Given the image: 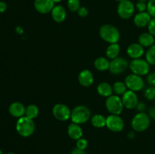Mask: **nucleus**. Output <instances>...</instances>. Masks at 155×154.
<instances>
[{
  "label": "nucleus",
  "instance_id": "cd10ccee",
  "mask_svg": "<svg viewBox=\"0 0 155 154\" xmlns=\"http://www.w3.org/2000/svg\"><path fill=\"white\" fill-rule=\"evenodd\" d=\"M68 9L72 12H77L80 6V0H68L67 2Z\"/></svg>",
  "mask_w": 155,
  "mask_h": 154
},
{
  "label": "nucleus",
  "instance_id": "f03ea898",
  "mask_svg": "<svg viewBox=\"0 0 155 154\" xmlns=\"http://www.w3.org/2000/svg\"><path fill=\"white\" fill-rule=\"evenodd\" d=\"M99 36L106 42L110 44L118 43L120 39V33L116 27L110 24H104L99 30Z\"/></svg>",
  "mask_w": 155,
  "mask_h": 154
},
{
  "label": "nucleus",
  "instance_id": "f704fd0d",
  "mask_svg": "<svg viewBox=\"0 0 155 154\" xmlns=\"http://www.w3.org/2000/svg\"><path fill=\"white\" fill-rule=\"evenodd\" d=\"M147 82L150 85V86H154L155 87V72L148 74Z\"/></svg>",
  "mask_w": 155,
  "mask_h": 154
},
{
  "label": "nucleus",
  "instance_id": "20e7f679",
  "mask_svg": "<svg viewBox=\"0 0 155 154\" xmlns=\"http://www.w3.org/2000/svg\"><path fill=\"white\" fill-rule=\"evenodd\" d=\"M151 124V118L145 113H139L134 116L131 122V126L135 131L142 132L148 128Z\"/></svg>",
  "mask_w": 155,
  "mask_h": 154
},
{
  "label": "nucleus",
  "instance_id": "6e6552de",
  "mask_svg": "<svg viewBox=\"0 0 155 154\" xmlns=\"http://www.w3.org/2000/svg\"><path fill=\"white\" fill-rule=\"evenodd\" d=\"M124 82H125L128 90L133 91L135 92L139 91L143 89L144 85H145V82H144L142 77L134 73L127 75Z\"/></svg>",
  "mask_w": 155,
  "mask_h": 154
},
{
  "label": "nucleus",
  "instance_id": "5701e85b",
  "mask_svg": "<svg viewBox=\"0 0 155 154\" xmlns=\"http://www.w3.org/2000/svg\"><path fill=\"white\" fill-rule=\"evenodd\" d=\"M94 66L98 71H106L109 69L110 66V61L108 59L104 57H100L95 59L94 61Z\"/></svg>",
  "mask_w": 155,
  "mask_h": 154
},
{
  "label": "nucleus",
  "instance_id": "4c0bfd02",
  "mask_svg": "<svg viewBox=\"0 0 155 154\" xmlns=\"http://www.w3.org/2000/svg\"><path fill=\"white\" fill-rule=\"evenodd\" d=\"M7 10V4L5 2L0 1V13H3Z\"/></svg>",
  "mask_w": 155,
  "mask_h": 154
},
{
  "label": "nucleus",
  "instance_id": "2f4dec72",
  "mask_svg": "<svg viewBox=\"0 0 155 154\" xmlns=\"http://www.w3.org/2000/svg\"><path fill=\"white\" fill-rule=\"evenodd\" d=\"M88 146V141L85 138H80L77 140V147L80 148L81 149H86V148Z\"/></svg>",
  "mask_w": 155,
  "mask_h": 154
},
{
  "label": "nucleus",
  "instance_id": "2eb2a0df",
  "mask_svg": "<svg viewBox=\"0 0 155 154\" xmlns=\"http://www.w3.org/2000/svg\"><path fill=\"white\" fill-rule=\"evenodd\" d=\"M151 16L148 14V11L145 12H139L138 14H136V16L134 17V19H133V21H134V24L136 27H140V28H142V27H148V24L151 21Z\"/></svg>",
  "mask_w": 155,
  "mask_h": 154
},
{
  "label": "nucleus",
  "instance_id": "7c9ffc66",
  "mask_svg": "<svg viewBox=\"0 0 155 154\" xmlns=\"http://www.w3.org/2000/svg\"><path fill=\"white\" fill-rule=\"evenodd\" d=\"M136 9L139 12H145L147 11V2H142V1H138V2L136 3Z\"/></svg>",
  "mask_w": 155,
  "mask_h": 154
},
{
  "label": "nucleus",
  "instance_id": "f257e3e1",
  "mask_svg": "<svg viewBox=\"0 0 155 154\" xmlns=\"http://www.w3.org/2000/svg\"><path fill=\"white\" fill-rule=\"evenodd\" d=\"M36 128L33 119L26 116L19 118L16 122V130L18 134L24 137H27L33 134Z\"/></svg>",
  "mask_w": 155,
  "mask_h": 154
},
{
  "label": "nucleus",
  "instance_id": "c03bdc74",
  "mask_svg": "<svg viewBox=\"0 0 155 154\" xmlns=\"http://www.w3.org/2000/svg\"><path fill=\"white\" fill-rule=\"evenodd\" d=\"M0 154H3V153H2V151L1 149H0Z\"/></svg>",
  "mask_w": 155,
  "mask_h": 154
},
{
  "label": "nucleus",
  "instance_id": "1a4fd4ad",
  "mask_svg": "<svg viewBox=\"0 0 155 154\" xmlns=\"http://www.w3.org/2000/svg\"><path fill=\"white\" fill-rule=\"evenodd\" d=\"M124 121L120 115L110 114L106 118V127L113 132H120L124 130Z\"/></svg>",
  "mask_w": 155,
  "mask_h": 154
},
{
  "label": "nucleus",
  "instance_id": "423d86ee",
  "mask_svg": "<svg viewBox=\"0 0 155 154\" xmlns=\"http://www.w3.org/2000/svg\"><path fill=\"white\" fill-rule=\"evenodd\" d=\"M105 107L107 111L113 115H120L123 112L124 106L122 99L118 95H113L107 98Z\"/></svg>",
  "mask_w": 155,
  "mask_h": 154
},
{
  "label": "nucleus",
  "instance_id": "c9c22d12",
  "mask_svg": "<svg viewBox=\"0 0 155 154\" xmlns=\"http://www.w3.org/2000/svg\"><path fill=\"white\" fill-rule=\"evenodd\" d=\"M136 108L139 113H143V112L145 110V109H146V104H145L144 102H142V101H141V102H139V103H138Z\"/></svg>",
  "mask_w": 155,
  "mask_h": 154
},
{
  "label": "nucleus",
  "instance_id": "aec40b11",
  "mask_svg": "<svg viewBox=\"0 0 155 154\" xmlns=\"http://www.w3.org/2000/svg\"><path fill=\"white\" fill-rule=\"evenodd\" d=\"M139 43L144 48H150L155 44V37L149 33H143L139 36Z\"/></svg>",
  "mask_w": 155,
  "mask_h": 154
},
{
  "label": "nucleus",
  "instance_id": "a18cd8bd",
  "mask_svg": "<svg viewBox=\"0 0 155 154\" xmlns=\"http://www.w3.org/2000/svg\"><path fill=\"white\" fill-rule=\"evenodd\" d=\"M7 154H15V153H13V152H8V153H7Z\"/></svg>",
  "mask_w": 155,
  "mask_h": 154
},
{
  "label": "nucleus",
  "instance_id": "9b49d317",
  "mask_svg": "<svg viewBox=\"0 0 155 154\" xmlns=\"http://www.w3.org/2000/svg\"><path fill=\"white\" fill-rule=\"evenodd\" d=\"M52 114L54 117L58 120L65 122L71 119V110L65 104H57L53 107Z\"/></svg>",
  "mask_w": 155,
  "mask_h": 154
},
{
  "label": "nucleus",
  "instance_id": "37998d69",
  "mask_svg": "<svg viewBox=\"0 0 155 154\" xmlns=\"http://www.w3.org/2000/svg\"><path fill=\"white\" fill-rule=\"evenodd\" d=\"M116 1H117V2H120L124 1V0H116Z\"/></svg>",
  "mask_w": 155,
  "mask_h": 154
},
{
  "label": "nucleus",
  "instance_id": "393cba45",
  "mask_svg": "<svg viewBox=\"0 0 155 154\" xmlns=\"http://www.w3.org/2000/svg\"><path fill=\"white\" fill-rule=\"evenodd\" d=\"M39 113V108L35 104H30L26 107L25 116L30 119H34L38 116Z\"/></svg>",
  "mask_w": 155,
  "mask_h": 154
},
{
  "label": "nucleus",
  "instance_id": "ea45409f",
  "mask_svg": "<svg viewBox=\"0 0 155 154\" xmlns=\"http://www.w3.org/2000/svg\"><path fill=\"white\" fill-rule=\"evenodd\" d=\"M128 137H130V138H133V137H134V133H133V131H132V132H130V133H129Z\"/></svg>",
  "mask_w": 155,
  "mask_h": 154
},
{
  "label": "nucleus",
  "instance_id": "c756f323",
  "mask_svg": "<svg viewBox=\"0 0 155 154\" xmlns=\"http://www.w3.org/2000/svg\"><path fill=\"white\" fill-rule=\"evenodd\" d=\"M147 11L151 18H155V0H148L147 2Z\"/></svg>",
  "mask_w": 155,
  "mask_h": 154
},
{
  "label": "nucleus",
  "instance_id": "412c9836",
  "mask_svg": "<svg viewBox=\"0 0 155 154\" xmlns=\"http://www.w3.org/2000/svg\"><path fill=\"white\" fill-rule=\"evenodd\" d=\"M97 91L101 96L104 97V98H108V97L111 96L114 93L112 86L106 82H103L98 85Z\"/></svg>",
  "mask_w": 155,
  "mask_h": 154
},
{
  "label": "nucleus",
  "instance_id": "a19ab883",
  "mask_svg": "<svg viewBox=\"0 0 155 154\" xmlns=\"http://www.w3.org/2000/svg\"><path fill=\"white\" fill-rule=\"evenodd\" d=\"M61 1H62V0H52V2L54 3V4H55V3L61 2Z\"/></svg>",
  "mask_w": 155,
  "mask_h": 154
},
{
  "label": "nucleus",
  "instance_id": "4be33fe9",
  "mask_svg": "<svg viewBox=\"0 0 155 154\" xmlns=\"http://www.w3.org/2000/svg\"><path fill=\"white\" fill-rule=\"evenodd\" d=\"M120 52V47L118 43L110 44L105 51L107 58L111 59V60L118 57Z\"/></svg>",
  "mask_w": 155,
  "mask_h": 154
},
{
  "label": "nucleus",
  "instance_id": "dca6fc26",
  "mask_svg": "<svg viewBox=\"0 0 155 154\" xmlns=\"http://www.w3.org/2000/svg\"><path fill=\"white\" fill-rule=\"evenodd\" d=\"M8 112L12 116L19 119V118L25 116L26 107L22 103L16 101V102L11 104L8 107Z\"/></svg>",
  "mask_w": 155,
  "mask_h": 154
},
{
  "label": "nucleus",
  "instance_id": "9d476101",
  "mask_svg": "<svg viewBox=\"0 0 155 154\" xmlns=\"http://www.w3.org/2000/svg\"><path fill=\"white\" fill-rule=\"evenodd\" d=\"M130 63H128L127 59L122 57H118L113 59L110 62L109 71L114 75H120L127 70Z\"/></svg>",
  "mask_w": 155,
  "mask_h": 154
},
{
  "label": "nucleus",
  "instance_id": "6ab92c4d",
  "mask_svg": "<svg viewBox=\"0 0 155 154\" xmlns=\"http://www.w3.org/2000/svg\"><path fill=\"white\" fill-rule=\"evenodd\" d=\"M68 134L71 139L77 140L83 137V132L81 126L79 124L72 122L68 128Z\"/></svg>",
  "mask_w": 155,
  "mask_h": 154
},
{
  "label": "nucleus",
  "instance_id": "0eeeda50",
  "mask_svg": "<svg viewBox=\"0 0 155 154\" xmlns=\"http://www.w3.org/2000/svg\"><path fill=\"white\" fill-rule=\"evenodd\" d=\"M135 10V5L130 0H124L118 4L117 14L122 19H130L134 14Z\"/></svg>",
  "mask_w": 155,
  "mask_h": 154
},
{
  "label": "nucleus",
  "instance_id": "4468645a",
  "mask_svg": "<svg viewBox=\"0 0 155 154\" xmlns=\"http://www.w3.org/2000/svg\"><path fill=\"white\" fill-rule=\"evenodd\" d=\"M127 53L130 58L133 59H139L143 56L145 53V48L143 46L138 43H133L130 45L127 48Z\"/></svg>",
  "mask_w": 155,
  "mask_h": 154
},
{
  "label": "nucleus",
  "instance_id": "f3484780",
  "mask_svg": "<svg viewBox=\"0 0 155 154\" xmlns=\"http://www.w3.org/2000/svg\"><path fill=\"white\" fill-rule=\"evenodd\" d=\"M51 14L53 21H55L56 23H62L66 19V9L64 6L57 5H54V7L51 10Z\"/></svg>",
  "mask_w": 155,
  "mask_h": 154
},
{
  "label": "nucleus",
  "instance_id": "f8f14e48",
  "mask_svg": "<svg viewBox=\"0 0 155 154\" xmlns=\"http://www.w3.org/2000/svg\"><path fill=\"white\" fill-rule=\"evenodd\" d=\"M121 99H122L124 107L128 110H133V109L136 108L139 103V98H138L136 92L130 90H127L122 95Z\"/></svg>",
  "mask_w": 155,
  "mask_h": 154
},
{
  "label": "nucleus",
  "instance_id": "7ed1b4c3",
  "mask_svg": "<svg viewBox=\"0 0 155 154\" xmlns=\"http://www.w3.org/2000/svg\"><path fill=\"white\" fill-rule=\"evenodd\" d=\"M91 111L86 106L79 105L71 110V119L72 122L76 124H84L87 122L92 117Z\"/></svg>",
  "mask_w": 155,
  "mask_h": 154
},
{
  "label": "nucleus",
  "instance_id": "b1692460",
  "mask_svg": "<svg viewBox=\"0 0 155 154\" xmlns=\"http://www.w3.org/2000/svg\"><path fill=\"white\" fill-rule=\"evenodd\" d=\"M91 123L95 128H101L106 126V118L101 114H95L90 119Z\"/></svg>",
  "mask_w": 155,
  "mask_h": 154
},
{
  "label": "nucleus",
  "instance_id": "79ce46f5",
  "mask_svg": "<svg viewBox=\"0 0 155 154\" xmlns=\"http://www.w3.org/2000/svg\"><path fill=\"white\" fill-rule=\"evenodd\" d=\"M138 1H142V2H147V1H148V0H138Z\"/></svg>",
  "mask_w": 155,
  "mask_h": 154
},
{
  "label": "nucleus",
  "instance_id": "72a5a7b5",
  "mask_svg": "<svg viewBox=\"0 0 155 154\" xmlns=\"http://www.w3.org/2000/svg\"><path fill=\"white\" fill-rule=\"evenodd\" d=\"M77 14L81 18H86L89 14V10L87 9V8L84 7V6H82L79 8V10L77 11Z\"/></svg>",
  "mask_w": 155,
  "mask_h": 154
},
{
  "label": "nucleus",
  "instance_id": "bb28decb",
  "mask_svg": "<svg viewBox=\"0 0 155 154\" xmlns=\"http://www.w3.org/2000/svg\"><path fill=\"white\" fill-rule=\"evenodd\" d=\"M145 59L150 65L155 66V44L148 48V51L145 53Z\"/></svg>",
  "mask_w": 155,
  "mask_h": 154
},
{
  "label": "nucleus",
  "instance_id": "e433bc0d",
  "mask_svg": "<svg viewBox=\"0 0 155 154\" xmlns=\"http://www.w3.org/2000/svg\"><path fill=\"white\" fill-rule=\"evenodd\" d=\"M71 154H86L85 149H81L78 147L74 148L71 152Z\"/></svg>",
  "mask_w": 155,
  "mask_h": 154
},
{
  "label": "nucleus",
  "instance_id": "473e14b6",
  "mask_svg": "<svg viewBox=\"0 0 155 154\" xmlns=\"http://www.w3.org/2000/svg\"><path fill=\"white\" fill-rule=\"evenodd\" d=\"M148 33H151L152 36H154L155 37V18H151V21H150L148 25Z\"/></svg>",
  "mask_w": 155,
  "mask_h": 154
},
{
  "label": "nucleus",
  "instance_id": "39448f33",
  "mask_svg": "<svg viewBox=\"0 0 155 154\" xmlns=\"http://www.w3.org/2000/svg\"><path fill=\"white\" fill-rule=\"evenodd\" d=\"M130 70L136 75L143 76L146 75L150 72V64L146 60L143 59H133L129 65Z\"/></svg>",
  "mask_w": 155,
  "mask_h": 154
},
{
  "label": "nucleus",
  "instance_id": "c85d7f7f",
  "mask_svg": "<svg viewBox=\"0 0 155 154\" xmlns=\"http://www.w3.org/2000/svg\"><path fill=\"white\" fill-rule=\"evenodd\" d=\"M144 96L148 101H153L155 100V87L154 86H150L145 89L144 92Z\"/></svg>",
  "mask_w": 155,
  "mask_h": 154
},
{
  "label": "nucleus",
  "instance_id": "a878e982",
  "mask_svg": "<svg viewBox=\"0 0 155 154\" xmlns=\"http://www.w3.org/2000/svg\"><path fill=\"white\" fill-rule=\"evenodd\" d=\"M112 88H113V91L116 94V95H118V96L119 95H123L128 90L125 82L120 81L114 82V84L112 85Z\"/></svg>",
  "mask_w": 155,
  "mask_h": 154
},
{
  "label": "nucleus",
  "instance_id": "ddd939ff",
  "mask_svg": "<svg viewBox=\"0 0 155 154\" xmlns=\"http://www.w3.org/2000/svg\"><path fill=\"white\" fill-rule=\"evenodd\" d=\"M33 5L36 11L44 14L51 13L54 7V3L52 0H35Z\"/></svg>",
  "mask_w": 155,
  "mask_h": 154
},
{
  "label": "nucleus",
  "instance_id": "58836bf2",
  "mask_svg": "<svg viewBox=\"0 0 155 154\" xmlns=\"http://www.w3.org/2000/svg\"><path fill=\"white\" fill-rule=\"evenodd\" d=\"M148 115H149L150 118L154 119L155 120V107H151L148 110Z\"/></svg>",
  "mask_w": 155,
  "mask_h": 154
},
{
  "label": "nucleus",
  "instance_id": "a211bd4d",
  "mask_svg": "<svg viewBox=\"0 0 155 154\" xmlns=\"http://www.w3.org/2000/svg\"><path fill=\"white\" fill-rule=\"evenodd\" d=\"M78 81L81 85L84 87H89L94 82L93 75L89 69H83L79 73Z\"/></svg>",
  "mask_w": 155,
  "mask_h": 154
}]
</instances>
